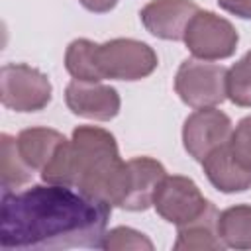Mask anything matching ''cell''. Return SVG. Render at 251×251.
I'll list each match as a JSON object with an SVG mask.
<instances>
[{
    "label": "cell",
    "instance_id": "6da1fadb",
    "mask_svg": "<svg viewBox=\"0 0 251 251\" xmlns=\"http://www.w3.org/2000/svg\"><path fill=\"white\" fill-rule=\"evenodd\" d=\"M112 206L65 184H35L2 192L0 245L4 251L98 249Z\"/></svg>",
    "mask_w": 251,
    "mask_h": 251
},
{
    "label": "cell",
    "instance_id": "7a4b0ae2",
    "mask_svg": "<svg viewBox=\"0 0 251 251\" xmlns=\"http://www.w3.org/2000/svg\"><path fill=\"white\" fill-rule=\"evenodd\" d=\"M41 178L51 184L75 186L110 206H120L126 184V163L120 159L116 139L110 131L80 126L41 169Z\"/></svg>",
    "mask_w": 251,
    "mask_h": 251
},
{
    "label": "cell",
    "instance_id": "3957f363",
    "mask_svg": "<svg viewBox=\"0 0 251 251\" xmlns=\"http://www.w3.org/2000/svg\"><path fill=\"white\" fill-rule=\"evenodd\" d=\"M175 90L190 108H214L227 98V69L204 59H186L176 71Z\"/></svg>",
    "mask_w": 251,
    "mask_h": 251
},
{
    "label": "cell",
    "instance_id": "277c9868",
    "mask_svg": "<svg viewBox=\"0 0 251 251\" xmlns=\"http://www.w3.org/2000/svg\"><path fill=\"white\" fill-rule=\"evenodd\" d=\"M96 67L102 80H139L155 71L157 55L143 41L120 37L96 47Z\"/></svg>",
    "mask_w": 251,
    "mask_h": 251
},
{
    "label": "cell",
    "instance_id": "5b68a950",
    "mask_svg": "<svg viewBox=\"0 0 251 251\" xmlns=\"http://www.w3.org/2000/svg\"><path fill=\"white\" fill-rule=\"evenodd\" d=\"M0 98L10 110L37 112L51 102V82L29 65H4L0 73Z\"/></svg>",
    "mask_w": 251,
    "mask_h": 251
},
{
    "label": "cell",
    "instance_id": "8992f818",
    "mask_svg": "<svg viewBox=\"0 0 251 251\" xmlns=\"http://www.w3.org/2000/svg\"><path fill=\"white\" fill-rule=\"evenodd\" d=\"M237 31L227 20L212 12L198 10L184 31L182 41L196 59L216 61L231 57L237 47Z\"/></svg>",
    "mask_w": 251,
    "mask_h": 251
},
{
    "label": "cell",
    "instance_id": "52a82bcc",
    "mask_svg": "<svg viewBox=\"0 0 251 251\" xmlns=\"http://www.w3.org/2000/svg\"><path fill=\"white\" fill-rule=\"evenodd\" d=\"M153 206L163 220L175 226H184L202 216L210 202L190 178L165 176L155 190Z\"/></svg>",
    "mask_w": 251,
    "mask_h": 251
},
{
    "label": "cell",
    "instance_id": "ba28073f",
    "mask_svg": "<svg viewBox=\"0 0 251 251\" xmlns=\"http://www.w3.org/2000/svg\"><path fill=\"white\" fill-rule=\"evenodd\" d=\"M231 131V120L224 112L216 108H198L186 118L182 127L184 149L202 163L214 149L227 143Z\"/></svg>",
    "mask_w": 251,
    "mask_h": 251
},
{
    "label": "cell",
    "instance_id": "9c48e42d",
    "mask_svg": "<svg viewBox=\"0 0 251 251\" xmlns=\"http://www.w3.org/2000/svg\"><path fill=\"white\" fill-rule=\"evenodd\" d=\"M198 6L190 0H153L141 10L145 29L161 39L180 41L190 20L196 16Z\"/></svg>",
    "mask_w": 251,
    "mask_h": 251
},
{
    "label": "cell",
    "instance_id": "30bf717a",
    "mask_svg": "<svg viewBox=\"0 0 251 251\" xmlns=\"http://www.w3.org/2000/svg\"><path fill=\"white\" fill-rule=\"evenodd\" d=\"M65 100L73 114L98 122H108L120 112V96L116 88L100 82L73 80L65 90Z\"/></svg>",
    "mask_w": 251,
    "mask_h": 251
},
{
    "label": "cell",
    "instance_id": "8fae6325",
    "mask_svg": "<svg viewBox=\"0 0 251 251\" xmlns=\"http://www.w3.org/2000/svg\"><path fill=\"white\" fill-rule=\"evenodd\" d=\"M126 165H127V173H126V186L120 200V208L131 212L147 210L153 204V196L159 182L167 176L165 169L161 163L149 157H135L129 159Z\"/></svg>",
    "mask_w": 251,
    "mask_h": 251
},
{
    "label": "cell",
    "instance_id": "7c38bea8",
    "mask_svg": "<svg viewBox=\"0 0 251 251\" xmlns=\"http://www.w3.org/2000/svg\"><path fill=\"white\" fill-rule=\"evenodd\" d=\"M208 180L222 192H243L251 188V171L241 167L229 153L227 143L214 149L202 161Z\"/></svg>",
    "mask_w": 251,
    "mask_h": 251
},
{
    "label": "cell",
    "instance_id": "4fadbf2b",
    "mask_svg": "<svg viewBox=\"0 0 251 251\" xmlns=\"http://www.w3.org/2000/svg\"><path fill=\"white\" fill-rule=\"evenodd\" d=\"M16 141L24 161L33 171H41L65 141V135L49 127H29L20 131Z\"/></svg>",
    "mask_w": 251,
    "mask_h": 251
},
{
    "label": "cell",
    "instance_id": "5bb4252c",
    "mask_svg": "<svg viewBox=\"0 0 251 251\" xmlns=\"http://www.w3.org/2000/svg\"><path fill=\"white\" fill-rule=\"evenodd\" d=\"M224 241L218 235V210L210 202L206 212L190 224L178 226L175 249H222Z\"/></svg>",
    "mask_w": 251,
    "mask_h": 251
},
{
    "label": "cell",
    "instance_id": "9a60e30c",
    "mask_svg": "<svg viewBox=\"0 0 251 251\" xmlns=\"http://www.w3.org/2000/svg\"><path fill=\"white\" fill-rule=\"evenodd\" d=\"M33 169L24 161L16 137L2 133L0 135V178L2 192H14L31 180Z\"/></svg>",
    "mask_w": 251,
    "mask_h": 251
},
{
    "label": "cell",
    "instance_id": "2e32d148",
    "mask_svg": "<svg viewBox=\"0 0 251 251\" xmlns=\"http://www.w3.org/2000/svg\"><path fill=\"white\" fill-rule=\"evenodd\" d=\"M218 235L227 247L251 249V206L239 204L220 212Z\"/></svg>",
    "mask_w": 251,
    "mask_h": 251
},
{
    "label": "cell",
    "instance_id": "e0dca14e",
    "mask_svg": "<svg viewBox=\"0 0 251 251\" xmlns=\"http://www.w3.org/2000/svg\"><path fill=\"white\" fill-rule=\"evenodd\" d=\"M96 47L90 39H75L65 53V67L75 80L100 82V73L96 67Z\"/></svg>",
    "mask_w": 251,
    "mask_h": 251
},
{
    "label": "cell",
    "instance_id": "ac0fdd59",
    "mask_svg": "<svg viewBox=\"0 0 251 251\" xmlns=\"http://www.w3.org/2000/svg\"><path fill=\"white\" fill-rule=\"evenodd\" d=\"M227 98L235 106L251 108V51L227 71Z\"/></svg>",
    "mask_w": 251,
    "mask_h": 251
},
{
    "label": "cell",
    "instance_id": "d6986e66",
    "mask_svg": "<svg viewBox=\"0 0 251 251\" xmlns=\"http://www.w3.org/2000/svg\"><path fill=\"white\" fill-rule=\"evenodd\" d=\"M102 249L110 251H124V249H153V243L139 231L131 227H114L112 231L104 233Z\"/></svg>",
    "mask_w": 251,
    "mask_h": 251
},
{
    "label": "cell",
    "instance_id": "ffe728a7",
    "mask_svg": "<svg viewBox=\"0 0 251 251\" xmlns=\"http://www.w3.org/2000/svg\"><path fill=\"white\" fill-rule=\"evenodd\" d=\"M227 149L241 167L251 171V116L243 118L235 126L227 139Z\"/></svg>",
    "mask_w": 251,
    "mask_h": 251
},
{
    "label": "cell",
    "instance_id": "44dd1931",
    "mask_svg": "<svg viewBox=\"0 0 251 251\" xmlns=\"http://www.w3.org/2000/svg\"><path fill=\"white\" fill-rule=\"evenodd\" d=\"M220 8L243 20H251V0H218Z\"/></svg>",
    "mask_w": 251,
    "mask_h": 251
},
{
    "label": "cell",
    "instance_id": "7402d4cb",
    "mask_svg": "<svg viewBox=\"0 0 251 251\" xmlns=\"http://www.w3.org/2000/svg\"><path fill=\"white\" fill-rule=\"evenodd\" d=\"M86 10L90 12H96V14H104V12H110L118 0H78Z\"/></svg>",
    "mask_w": 251,
    "mask_h": 251
}]
</instances>
